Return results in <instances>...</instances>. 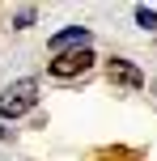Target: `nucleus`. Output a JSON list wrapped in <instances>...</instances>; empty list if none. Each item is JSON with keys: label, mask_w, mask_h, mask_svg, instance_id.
Masks as SVG:
<instances>
[{"label": "nucleus", "mask_w": 157, "mask_h": 161, "mask_svg": "<svg viewBox=\"0 0 157 161\" xmlns=\"http://www.w3.org/2000/svg\"><path fill=\"white\" fill-rule=\"evenodd\" d=\"M25 25H34V8H21L17 13V30H25Z\"/></svg>", "instance_id": "obj_6"}, {"label": "nucleus", "mask_w": 157, "mask_h": 161, "mask_svg": "<svg viewBox=\"0 0 157 161\" xmlns=\"http://www.w3.org/2000/svg\"><path fill=\"white\" fill-rule=\"evenodd\" d=\"M106 76L123 89H144V72L132 64V59H106Z\"/></svg>", "instance_id": "obj_3"}, {"label": "nucleus", "mask_w": 157, "mask_h": 161, "mask_svg": "<svg viewBox=\"0 0 157 161\" xmlns=\"http://www.w3.org/2000/svg\"><path fill=\"white\" fill-rule=\"evenodd\" d=\"M34 102H38V80H13V85L0 93V114L4 119H17V114H25V110H34Z\"/></svg>", "instance_id": "obj_1"}, {"label": "nucleus", "mask_w": 157, "mask_h": 161, "mask_svg": "<svg viewBox=\"0 0 157 161\" xmlns=\"http://www.w3.org/2000/svg\"><path fill=\"white\" fill-rule=\"evenodd\" d=\"M93 68V51L81 47V51H64V55L51 59V76L55 80H72V76H85Z\"/></svg>", "instance_id": "obj_2"}, {"label": "nucleus", "mask_w": 157, "mask_h": 161, "mask_svg": "<svg viewBox=\"0 0 157 161\" xmlns=\"http://www.w3.org/2000/svg\"><path fill=\"white\" fill-rule=\"evenodd\" d=\"M136 21H140L144 30H157V8H144L140 4V8H136Z\"/></svg>", "instance_id": "obj_5"}, {"label": "nucleus", "mask_w": 157, "mask_h": 161, "mask_svg": "<svg viewBox=\"0 0 157 161\" xmlns=\"http://www.w3.org/2000/svg\"><path fill=\"white\" fill-rule=\"evenodd\" d=\"M47 47L55 51V55H64L68 47H76V51H81V47H89V30H85V25H68V30L51 34V38H47Z\"/></svg>", "instance_id": "obj_4"}]
</instances>
